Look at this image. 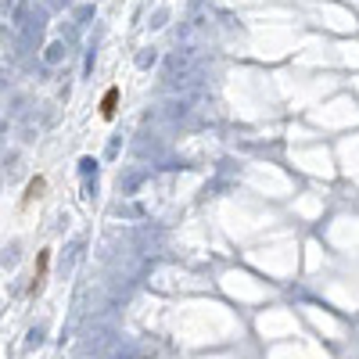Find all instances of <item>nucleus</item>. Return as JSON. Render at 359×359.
I'll list each match as a JSON object with an SVG mask.
<instances>
[{"mask_svg": "<svg viewBox=\"0 0 359 359\" xmlns=\"http://www.w3.org/2000/svg\"><path fill=\"white\" fill-rule=\"evenodd\" d=\"M115 104H119V87H112L108 94L101 97V119H112L115 115Z\"/></svg>", "mask_w": 359, "mask_h": 359, "instance_id": "1", "label": "nucleus"}]
</instances>
